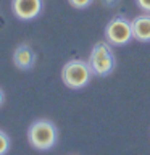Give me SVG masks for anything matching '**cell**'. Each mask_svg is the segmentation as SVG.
I'll list each match as a JSON object with an SVG mask.
<instances>
[{
	"label": "cell",
	"mask_w": 150,
	"mask_h": 155,
	"mask_svg": "<svg viewBox=\"0 0 150 155\" xmlns=\"http://www.w3.org/2000/svg\"><path fill=\"white\" fill-rule=\"evenodd\" d=\"M28 140L34 149L37 150H48L57 144L58 140V129L57 126L48 120H37L29 126L28 129Z\"/></svg>",
	"instance_id": "obj_1"
},
{
	"label": "cell",
	"mask_w": 150,
	"mask_h": 155,
	"mask_svg": "<svg viewBox=\"0 0 150 155\" xmlns=\"http://www.w3.org/2000/svg\"><path fill=\"white\" fill-rule=\"evenodd\" d=\"M110 45L111 44H108L106 41L95 44L90 55H89L87 63H89L92 73L97 76L110 74L115 68V55H113V50H111Z\"/></svg>",
	"instance_id": "obj_2"
},
{
	"label": "cell",
	"mask_w": 150,
	"mask_h": 155,
	"mask_svg": "<svg viewBox=\"0 0 150 155\" xmlns=\"http://www.w3.org/2000/svg\"><path fill=\"white\" fill-rule=\"evenodd\" d=\"M92 70L87 61L82 60H71L68 61L61 70V79L66 87L70 89H82L89 84Z\"/></svg>",
	"instance_id": "obj_3"
},
{
	"label": "cell",
	"mask_w": 150,
	"mask_h": 155,
	"mask_svg": "<svg viewBox=\"0 0 150 155\" xmlns=\"http://www.w3.org/2000/svg\"><path fill=\"white\" fill-rule=\"evenodd\" d=\"M105 39L111 45H124L132 39V28L131 21L123 16L111 18L105 28Z\"/></svg>",
	"instance_id": "obj_4"
},
{
	"label": "cell",
	"mask_w": 150,
	"mask_h": 155,
	"mask_svg": "<svg viewBox=\"0 0 150 155\" xmlns=\"http://www.w3.org/2000/svg\"><path fill=\"white\" fill-rule=\"evenodd\" d=\"M42 7L44 0H13L11 2V10L15 16L23 21L37 18L42 12Z\"/></svg>",
	"instance_id": "obj_5"
},
{
	"label": "cell",
	"mask_w": 150,
	"mask_h": 155,
	"mask_svg": "<svg viewBox=\"0 0 150 155\" xmlns=\"http://www.w3.org/2000/svg\"><path fill=\"white\" fill-rule=\"evenodd\" d=\"M132 37L139 42H150V13L135 16L131 21Z\"/></svg>",
	"instance_id": "obj_6"
},
{
	"label": "cell",
	"mask_w": 150,
	"mask_h": 155,
	"mask_svg": "<svg viewBox=\"0 0 150 155\" xmlns=\"http://www.w3.org/2000/svg\"><path fill=\"white\" fill-rule=\"evenodd\" d=\"M36 61V53L29 45H18L13 52V63L18 70H29Z\"/></svg>",
	"instance_id": "obj_7"
},
{
	"label": "cell",
	"mask_w": 150,
	"mask_h": 155,
	"mask_svg": "<svg viewBox=\"0 0 150 155\" xmlns=\"http://www.w3.org/2000/svg\"><path fill=\"white\" fill-rule=\"evenodd\" d=\"M10 149V137L3 131H0V155H5Z\"/></svg>",
	"instance_id": "obj_8"
},
{
	"label": "cell",
	"mask_w": 150,
	"mask_h": 155,
	"mask_svg": "<svg viewBox=\"0 0 150 155\" xmlns=\"http://www.w3.org/2000/svg\"><path fill=\"white\" fill-rule=\"evenodd\" d=\"M70 5L73 8H77V10H82V8H87L89 5L94 2V0H68Z\"/></svg>",
	"instance_id": "obj_9"
},
{
	"label": "cell",
	"mask_w": 150,
	"mask_h": 155,
	"mask_svg": "<svg viewBox=\"0 0 150 155\" xmlns=\"http://www.w3.org/2000/svg\"><path fill=\"white\" fill-rule=\"evenodd\" d=\"M135 3L144 13H150V0H135Z\"/></svg>",
	"instance_id": "obj_10"
},
{
	"label": "cell",
	"mask_w": 150,
	"mask_h": 155,
	"mask_svg": "<svg viewBox=\"0 0 150 155\" xmlns=\"http://www.w3.org/2000/svg\"><path fill=\"white\" fill-rule=\"evenodd\" d=\"M102 3H103L105 7H116V5L119 3V0H102Z\"/></svg>",
	"instance_id": "obj_11"
},
{
	"label": "cell",
	"mask_w": 150,
	"mask_h": 155,
	"mask_svg": "<svg viewBox=\"0 0 150 155\" xmlns=\"http://www.w3.org/2000/svg\"><path fill=\"white\" fill-rule=\"evenodd\" d=\"M3 100H5V95H3V91L0 89V105L3 104Z\"/></svg>",
	"instance_id": "obj_12"
}]
</instances>
